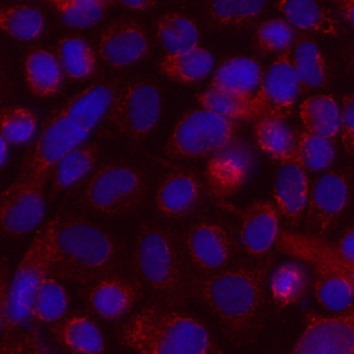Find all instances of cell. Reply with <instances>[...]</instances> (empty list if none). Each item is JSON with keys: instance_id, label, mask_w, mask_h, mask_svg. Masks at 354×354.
I'll return each mask as SVG.
<instances>
[{"instance_id": "6da1fadb", "label": "cell", "mask_w": 354, "mask_h": 354, "mask_svg": "<svg viewBox=\"0 0 354 354\" xmlns=\"http://www.w3.org/2000/svg\"><path fill=\"white\" fill-rule=\"evenodd\" d=\"M274 260L272 254H266L256 264L224 267L188 278L192 293L218 319L235 347L250 344L261 330L266 282Z\"/></svg>"}, {"instance_id": "7a4b0ae2", "label": "cell", "mask_w": 354, "mask_h": 354, "mask_svg": "<svg viewBox=\"0 0 354 354\" xmlns=\"http://www.w3.org/2000/svg\"><path fill=\"white\" fill-rule=\"evenodd\" d=\"M119 88L115 79L97 82L51 112L24 160L21 174L50 177L53 166L80 147L108 115Z\"/></svg>"}, {"instance_id": "3957f363", "label": "cell", "mask_w": 354, "mask_h": 354, "mask_svg": "<svg viewBox=\"0 0 354 354\" xmlns=\"http://www.w3.org/2000/svg\"><path fill=\"white\" fill-rule=\"evenodd\" d=\"M47 225L51 238V277L94 283L115 274L120 264V249L104 228L77 216H55Z\"/></svg>"}, {"instance_id": "277c9868", "label": "cell", "mask_w": 354, "mask_h": 354, "mask_svg": "<svg viewBox=\"0 0 354 354\" xmlns=\"http://www.w3.org/2000/svg\"><path fill=\"white\" fill-rule=\"evenodd\" d=\"M118 339L136 354H225L202 321L160 303L131 314Z\"/></svg>"}, {"instance_id": "5b68a950", "label": "cell", "mask_w": 354, "mask_h": 354, "mask_svg": "<svg viewBox=\"0 0 354 354\" xmlns=\"http://www.w3.org/2000/svg\"><path fill=\"white\" fill-rule=\"evenodd\" d=\"M133 267L138 281L160 304L177 310L187 306L188 281L177 241L170 230L144 223L134 242Z\"/></svg>"}, {"instance_id": "8992f818", "label": "cell", "mask_w": 354, "mask_h": 354, "mask_svg": "<svg viewBox=\"0 0 354 354\" xmlns=\"http://www.w3.org/2000/svg\"><path fill=\"white\" fill-rule=\"evenodd\" d=\"M144 173L126 162H109L98 167L82 189L80 201L90 212L119 217L136 212L145 201Z\"/></svg>"}, {"instance_id": "52a82bcc", "label": "cell", "mask_w": 354, "mask_h": 354, "mask_svg": "<svg viewBox=\"0 0 354 354\" xmlns=\"http://www.w3.org/2000/svg\"><path fill=\"white\" fill-rule=\"evenodd\" d=\"M238 122L205 108L184 113L170 133L165 152L170 158H202L227 147L236 138Z\"/></svg>"}, {"instance_id": "ba28073f", "label": "cell", "mask_w": 354, "mask_h": 354, "mask_svg": "<svg viewBox=\"0 0 354 354\" xmlns=\"http://www.w3.org/2000/svg\"><path fill=\"white\" fill-rule=\"evenodd\" d=\"M50 270L51 238L46 223L32 239L11 279L8 321L4 332L17 330L32 318L36 295L44 279L50 275Z\"/></svg>"}, {"instance_id": "9c48e42d", "label": "cell", "mask_w": 354, "mask_h": 354, "mask_svg": "<svg viewBox=\"0 0 354 354\" xmlns=\"http://www.w3.org/2000/svg\"><path fill=\"white\" fill-rule=\"evenodd\" d=\"M160 115L162 93L158 84L148 79H136L119 88L108 119L120 136L140 142L155 130Z\"/></svg>"}, {"instance_id": "30bf717a", "label": "cell", "mask_w": 354, "mask_h": 354, "mask_svg": "<svg viewBox=\"0 0 354 354\" xmlns=\"http://www.w3.org/2000/svg\"><path fill=\"white\" fill-rule=\"evenodd\" d=\"M48 177L21 174L0 194V232L21 236L32 231L46 213L44 185Z\"/></svg>"}, {"instance_id": "8fae6325", "label": "cell", "mask_w": 354, "mask_h": 354, "mask_svg": "<svg viewBox=\"0 0 354 354\" xmlns=\"http://www.w3.org/2000/svg\"><path fill=\"white\" fill-rule=\"evenodd\" d=\"M350 201V174L347 170H328L318 176L308 194L306 209L310 235L324 239L335 227Z\"/></svg>"}, {"instance_id": "7c38bea8", "label": "cell", "mask_w": 354, "mask_h": 354, "mask_svg": "<svg viewBox=\"0 0 354 354\" xmlns=\"http://www.w3.org/2000/svg\"><path fill=\"white\" fill-rule=\"evenodd\" d=\"M292 354H354V307L335 315L306 314Z\"/></svg>"}, {"instance_id": "4fadbf2b", "label": "cell", "mask_w": 354, "mask_h": 354, "mask_svg": "<svg viewBox=\"0 0 354 354\" xmlns=\"http://www.w3.org/2000/svg\"><path fill=\"white\" fill-rule=\"evenodd\" d=\"M254 159L252 145L239 137L210 155L205 166V180L210 194L218 199L235 195L246 183Z\"/></svg>"}, {"instance_id": "5bb4252c", "label": "cell", "mask_w": 354, "mask_h": 354, "mask_svg": "<svg viewBox=\"0 0 354 354\" xmlns=\"http://www.w3.org/2000/svg\"><path fill=\"white\" fill-rule=\"evenodd\" d=\"M299 94L297 82L290 64V51L277 55L263 73L257 93L253 95L260 119L286 120L292 116Z\"/></svg>"}, {"instance_id": "9a60e30c", "label": "cell", "mask_w": 354, "mask_h": 354, "mask_svg": "<svg viewBox=\"0 0 354 354\" xmlns=\"http://www.w3.org/2000/svg\"><path fill=\"white\" fill-rule=\"evenodd\" d=\"M151 44L144 25L120 18L108 24L98 39L100 57L115 68L130 66L148 57Z\"/></svg>"}, {"instance_id": "2e32d148", "label": "cell", "mask_w": 354, "mask_h": 354, "mask_svg": "<svg viewBox=\"0 0 354 354\" xmlns=\"http://www.w3.org/2000/svg\"><path fill=\"white\" fill-rule=\"evenodd\" d=\"M185 249L194 267L201 272H213L227 267L234 245L228 231L218 223L201 220L185 234Z\"/></svg>"}, {"instance_id": "e0dca14e", "label": "cell", "mask_w": 354, "mask_h": 354, "mask_svg": "<svg viewBox=\"0 0 354 354\" xmlns=\"http://www.w3.org/2000/svg\"><path fill=\"white\" fill-rule=\"evenodd\" d=\"M277 246L289 256L311 263L314 267H322L339 274L354 288V261L342 257L332 243L313 235L281 230Z\"/></svg>"}, {"instance_id": "ac0fdd59", "label": "cell", "mask_w": 354, "mask_h": 354, "mask_svg": "<svg viewBox=\"0 0 354 354\" xmlns=\"http://www.w3.org/2000/svg\"><path fill=\"white\" fill-rule=\"evenodd\" d=\"M202 191V183L194 171L173 167L162 177L158 185L155 194L156 210L167 218L184 217L196 207Z\"/></svg>"}, {"instance_id": "d6986e66", "label": "cell", "mask_w": 354, "mask_h": 354, "mask_svg": "<svg viewBox=\"0 0 354 354\" xmlns=\"http://www.w3.org/2000/svg\"><path fill=\"white\" fill-rule=\"evenodd\" d=\"M279 217L275 205L268 201H256L241 212L239 238L250 257H263L277 243Z\"/></svg>"}, {"instance_id": "ffe728a7", "label": "cell", "mask_w": 354, "mask_h": 354, "mask_svg": "<svg viewBox=\"0 0 354 354\" xmlns=\"http://www.w3.org/2000/svg\"><path fill=\"white\" fill-rule=\"evenodd\" d=\"M310 184L307 171L295 162L282 163L272 185V201L289 227H296L307 209Z\"/></svg>"}, {"instance_id": "44dd1931", "label": "cell", "mask_w": 354, "mask_h": 354, "mask_svg": "<svg viewBox=\"0 0 354 354\" xmlns=\"http://www.w3.org/2000/svg\"><path fill=\"white\" fill-rule=\"evenodd\" d=\"M138 300V283L116 274L95 281L88 292L91 310L105 321L123 318L134 308Z\"/></svg>"}, {"instance_id": "7402d4cb", "label": "cell", "mask_w": 354, "mask_h": 354, "mask_svg": "<svg viewBox=\"0 0 354 354\" xmlns=\"http://www.w3.org/2000/svg\"><path fill=\"white\" fill-rule=\"evenodd\" d=\"M290 64L299 93H308L325 87L330 77L328 59L318 44L308 35H299L290 48Z\"/></svg>"}, {"instance_id": "603a6c76", "label": "cell", "mask_w": 354, "mask_h": 354, "mask_svg": "<svg viewBox=\"0 0 354 354\" xmlns=\"http://www.w3.org/2000/svg\"><path fill=\"white\" fill-rule=\"evenodd\" d=\"M24 77L29 91L39 98L58 95L64 84V72L55 54L40 47L26 53L24 58Z\"/></svg>"}, {"instance_id": "cb8c5ba5", "label": "cell", "mask_w": 354, "mask_h": 354, "mask_svg": "<svg viewBox=\"0 0 354 354\" xmlns=\"http://www.w3.org/2000/svg\"><path fill=\"white\" fill-rule=\"evenodd\" d=\"M260 62L252 57H232L223 61L214 71L209 87L253 97L263 79Z\"/></svg>"}, {"instance_id": "d4e9b609", "label": "cell", "mask_w": 354, "mask_h": 354, "mask_svg": "<svg viewBox=\"0 0 354 354\" xmlns=\"http://www.w3.org/2000/svg\"><path fill=\"white\" fill-rule=\"evenodd\" d=\"M51 332L72 354H104L105 342L98 325L87 315L75 314L51 326Z\"/></svg>"}, {"instance_id": "484cf974", "label": "cell", "mask_w": 354, "mask_h": 354, "mask_svg": "<svg viewBox=\"0 0 354 354\" xmlns=\"http://www.w3.org/2000/svg\"><path fill=\"white\" fill-rule=\"evenodd\" d=\"M277 8L296 29L332 37L339 36L335 17L318 0H277Z\"/></svg>"}, {"instance_id": "4316f807", "label": "cell", "mask_w": 354, "mask_h": 354, "mask_svg": "<svg viewBox=\"0 0 354 354\" xmlns=\"http://www.w3.org/2000/svg\"><path fill=\"white\" fill-rule=\"evenodd\" d=\"M160 72L180 84H195L205 80L213 71L214 58L212 53L198 46L180 54H165L159 61Z\"/></svg>"}, {"instance_id": "83f0119b", "label": "cell", "mask_w": 354, "mask_h": 354, "mask_svg": "<svg viewBox=\"0 0 354 354\" xmlns=\"http://www.w3.org/2000/svg\"><path fill=\"white\" fill-rule=\"evenodd\" d=\"M253 133L257 147L271 159L281 163H297L296 131H293L285 120L261 118L254 122Z\"/></svg>"}, {"instance_id": "f1b7e54d", "label": "cell", "mask_w": 354, "mask_h": 354, "mask_svg": "<svg viewBox=\"0 0 354 354\" xmlns=\"http://www.w3.org/2000/svg\"><path fill=\"white\" fill-rule=\"evenodd\" d=\"M304 130L335 141L340 130V106L328 94H315L306 98L299 108Z\"/></svg>"}, {"instance_id": "f546056e", "label": "cell", "mask_w": 354, "mask_h": 354, "mask_svg": "<svg viewBox=\"0 0 354 354\" xmlns=\"http://www.w3.org/2000/svg\"><path fill=\"white\" fill-rule=\"evenodd\" d=\"M98 152V145L87 144L65 153L50 171L51 195H57L86 177L94 169Z\"/></svg>"}, {"instance_id": "4dcf8cb0", "label": "cell", "mask_w": 354, "mask_h": 354, "mask_svg": "<svg viewBox=\"0 0 354 354\" xmlns=\"http://www.w3.org/2000/svg\"><path fill=\"white\" fill-rule=\"evenodd\" d=\"M156 40L166 54H180L199 46V30L194 19L183 12H166L156 21Z\"/></svg>"}, {"instance_id": "1f68e13d", "label": "cell", "mask_w": 354, "mask_h": 354, "mask_svg": "<svg viewBox=\"0 0 354 354\" xmlns=\"http://www.w3.org/2000/svg\"><path fill=\"white\" fill-rule=\"evenodd\" d=\"M55 57L64 75L71 80H86L97 71V55L87 40L79 35H68L59 39Z\"/></svg>"}, {"instance_id": "d6a6232c", "label": "cell", "mask_w": 354, "mask_h": 354, "mask_svg": "<svg viewBox=\"0 0 354 354\" xmlns=\"http://www.w3.org/2000/svg\"><path fill=\"white\" fill-rule=\"evenodd\" d=\"M267 3L268 0H206L205 14L213 28H236L257 18Z\"/></svg>"}, {"instance_id": "836d02e7", "label": "cell", "mask_w": 354, "mask_h": 354, "mask_svg": "<svg viewBox=\"0 0 354 354\" xmlns=\"http://www.w3.org/2000/svg\"><path fill=\"white\" fill-rule=\"evenodd\" d=\"M310 285L308 271L299 261L279 264L270 277V288L277 308H283L299 301Z\"/></svg>"}, {"instance_id": "e575fe53", "label": "cell", "mask_w": 354, "mask_h": 354, "mask_svg": "<svg viewBox=\"0 0 354 354\" xmlns=\"http://www.w3.org/2000/svg\"><path fill=\"white\" fill-rule=\"evenodd\" d=\"M196 101L202 108L236 122H256L260 119V113L253 97H245L209 87L207 90L196 94Z\"/></svg>"}, {"instance_id": "d590c367", "label": "cell", "mask_w": 354, "mask_h": 354, "mask_svg": "<svg viewBox=\"0 0 354 354\" xmlns=\"http://www.w3.org/2000/svg\"><path fill=\"white\" fill-rule=\"evenodd\" d=\"M0 30L19 41L37 40L44 30L43 12L28 4L0 7Z\"/></svg>"}, {"instance_id": "8d00e7d4", "label": "cell", "mask_w": 354, "mask_h": 354, "mask_svg": "<svg viewBox=\"0 0 354 354\" xmlns=\"http://www.w3.org/2000/svg\"><path fill=\"white\" fill-rule=\"evenodd\" d=\"M314 295L332 314H343L354 307V288L339 274L322 267H315Z\"/></svg>"}, {"instance_id": "74e56055", "label": "cell", "mask_w": 354, "mask_h": 354, "mask_svg": "<svg viewBox=\"0 0 354 354\" xmlns=\"http://www.w3.org/2000/svg\"><path fill=\"white\" fill-rule=\"evenodd\" d=\"M69 296L64 288V285L48 275L41 283L32 310V321L36 322H58L64 318L68 311Z\"/></svg>"}, {"instance_id": "f35d334b", "label": "cell", "mask_w": 354, "mask_h": 354, "mask_svg": "<svg viewBox=\"0 0 354 354\" xmlns=\"http://www.w3.org/2000/svg\"><path fill=\"white\" fill-rule=\"evenodd\" d=\"M296 158L306 171H324L335 159L333 141L307 130L296 131Z\"/></svg>"}, {"instance_id": "ab89813d", "label": "cell", "mask_w": 354, "mask_h": 354, "mask_svg": "<svg viewBox=\"0 0 354 354\" xmlns=\"http://www.w3.org/2000/svg\"><path fill=\"white\" fill-rule=\"evenodd\" d=\"M300 33L285 18H271L261 22L254 30V46L259 53L282 54L290 51Z\"/></svg>"}, {"instance_id": "60d3db41", "label": "cell", "mask_w": 354, "mask_h": 354, "mask_svg": "<svg viewBox=\"0 0 354 354\" xmlns=\"http://www.w3.org/2000/svg\"><path fill=\"white\" fill-rule=\"evenodd\" d=\"M37 130V115L28 106L11 105L0 109V133L11 144L30 141Z\"/></svg>"}, {"instance_id": "b9f144b4", "label": "cell", "mask_w": 354, "mask_h": 354, "mask_svg": "<svg viewBox=\"0 0 354 354\" xmlns=\"http://www.w3.org/2000/svg\"><path fill=\"white\" fill-rule=\"evenodd\" d=\"M61 19L72 28H88L95 25L108 7L86 0H48Z\"/></svg>"}, {"instance_id": "7bdbcfd3", "label": "cell", "mask_w": 354, "mask_h": 354, "mask_svg": "<svg viewBox=\"0 0 354 354\" xmlns=\"http://www.w3.org/2000/svg\"><path fill=\"white\" fill-rule=\"evenodd\" d=\"M0 354H43L39 337L32 330L4 332L0 342Z\"/></svg>"}, {"instance_id": "ee69618b", "label": "cell", "mask_w": 354, "mask_h": 354, "mask_svg": "<svg viewBox=\"0 0 354 354\" xmlns=\"http://www.w3.org/2000/svg\"><path fill=\"white\" fill-rule=\"evenodd\" d=\"M339 137L344 151L354 156V93L344 94L342 98Z\"/></svg>"}, {"instance_id": "f6af8a7d", "label": "cell", "mask_w": 354, "mask_h": 354, "mask_svg": "<svg viewBox=\"0 0 354 354\" xmlns=\"http://www.w3.org/2000/svg\"><path fill=\"white\" fill-rule=\"evenodd\" d=\"M10 268L7 261H0V333H4L8 321L10 304Z\"/></svg>"}, {"instance_id": "bcb514c9", "label": "cell", "mask_w": 354, "mask_h": 354, "mask_svg": "<svg viewBox=\"0 0 354 354\" xmlns=\"http://www.w3.org/2000/svg\"><path fill=\"white\" fill-rule=\"evenodd\" d=\"M333 248L342 257L354 261V223L343 231Z\"/></svg>"}, {"instance_id": "7dc6e473", "label": "cell", "mask_w": 354, "mask_h": 354, "mask_svg": "<svg viewBox=\"0 0 354 354\" xmlns=\"http://www.w3.org/2000/svg\"><path fill=\"white\" fill-rule=\"evenodd\" d=\"M339 15L354 28V0H333Z\"/></svg>"}, {"instance_id": "c3c4849f", "label": "cell", "mask_w": 354, "mask_h": 354, "mask_svg": "<svg viewBox=\"0 0 354 354\" xmlns=\"http://www.w3.org/2000/svg\"><path fill=\"white\" fill-rule=\"evenodd\" d=\"M115 1H118L124 8H129L131 11H140V12L153 10L159 3V0H115Z\"/></svg>"}, {"instance_id": "681fc988", "label": "cell", "mask_w": 354, "mask_h": 354, "mask_svg": "<svg viewBox=\"0 0 354 354\" xmlns=\"http://www.w3.org/2000/svg\"><path fill=\"white\" fill-rule=\"evenodd\" d=\"M7 153H8V141L0 133V167H3V165L6 163Z\"/></svg>"}, {"instance_id": "f907efd6", "label": "cell", "mask_w": 354, "mask_h": 354, "mask_svg": "<svg viewBox=\"0 0 354 354\" xmlns=\"http://www.w3.org/2000/svg\"><path fill=\"white\" fill-rule=\"evenodd\" d=\"M86 1H91V3H98V4H102L105 7H111L113 6L116 1L115 0H86Z\"/></svg>"}, {"instance_id": "816d5d0a", "label": "cell", "mask_w": 354, "mask_h": 354, "mask_svg": "<svg viewBox=\"0 0 354 354\" xmlns=\"http://www.w3.org/2000/svg\"><path fill=\"white\" fill-rule=\"evenodd\" d=\"M350 64H351V66L354 68V47H353L351 51H350Z\"/></svg>"}, {"instance_id": "f5cc1de1", "label": "cell", "mask_w": 354, "mask_h": 354, "mask_svg": "<svg viewBox=\"0 0 354 354\" xmlns=\"http://www.w3.org/2000/svg\"><path fill=\"white\" fill-rule=\"evenodd\" d=\"M0 88H1V76H0Z\"/></svg>"}, {"instance_id": "db71d44e", "label": "cell", "mask_w": 354, "mask_h": 354, "mask_svg": "<svg viewBox=\"0 0 354 354\" xmlns=\"http://www.w3.org/2000/svg\"><path fill=\"white\" fill-rule=\"evenodd\" d=\"M183 1H185V0H183Z\"/></svg>"}]
</instances>
